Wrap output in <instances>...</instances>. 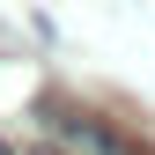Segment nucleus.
<instances>
[{"instance_id": "1", "label": "nucleus", "mask_w": 155, "mask_h": 155, "mask_svg": "<svg viewBox=\"0 0 155 155\" xmlns=\"http://www.w3.org/2000/svg\"><path fill=\"white\" fill-rule=\"evenodd\" d=\"M0 155H8V140H0Z\"/></svg>"}]
</instances>
